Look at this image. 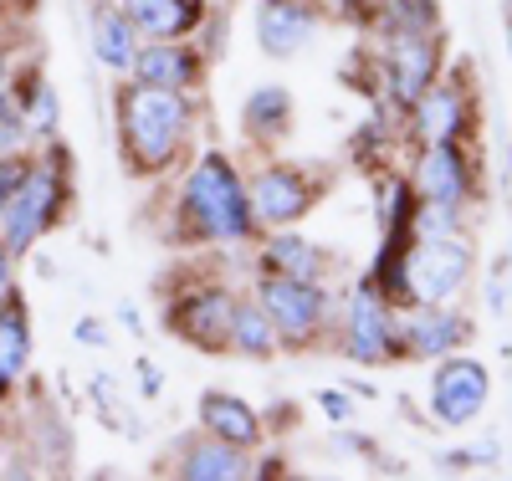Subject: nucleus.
I'll use <instances>...</instances> for the list:
<instances>
[{
    "label": "nucleus",
    "instance_id": "18",
    "mask_svg": "<svg viewBox=\"0 0 512 481\" xmlns=\"http://www.w3.org/2000/svg\"><path fill=\"white\" fill-rule=\"evenodd\" d=\"M185 481H246L256 476V466L246 461L241 446L231 441H216V435H205V441H190L180 451V466H175Z\"/></svg>",
    "mask_w": 512,
    "mask_h": 481
},
{
    "label": "nucleus",
    "instance_id": "15",
    "mask_svg": "<svg viewBox=\"0 0 512 481\" xmlns=\"http://www.w3.org/2000/svg\"><path fill=\"white\" fill-rule=\"evenodd\" d=\"M200 425H205V435L231 441L241 451H251L256 441H262V415H256L246 400L226 395V389H205L200 395Z\"/></svg>",
    "mask_w": 512,
    "mask_h": 481
},
{
    "label": "nucleus",
    "instance_id": "19",
    "mask_svg": "<svg viewBox=\"0 0 512 481\" xmlns=\"http://www.w3.org/2000/svg\"><path fill=\"white\" fill-rule=\"evenodd\" d=\"M93 57H98L108 72H134L139 31L128 26V16H123L118 6H98V11H93Z\"/></svg>",
    "mask_w": 512,
    "mask_h": 481
},
{
    "label": "nucleus",
    "instance_id": "11",
    "mask_svg": "<svg viewBox=\"0 0 512 481\" xmlns=\"http://www.w3.org/2000/svg\"><path fill=\"white\" fill-rule=\"evenodd\" d=\"M441 72V47H436V31H400V36H384V82H390L395 103H415L425 87L436 82Z\"/></svg>",
    "mask_w": 512,
    "mask_h": 481
},
{
    "label": "nucleus",
    "instance_id": "21",
    "mask_svg": "<svg viewBox=\"0 0 512 481\" xmlns=\"http://www.w3.org/2000/svg\"><path fill=\"white\" fill-rule=\"evenodd\" d=\"M26 364H31V318L11 297V302H0V395L26 374Z\"/></svg>",
    "mask_w": 512,
    "mask_h": 481
},
{
    "label": "nucleus",
    "instance_id": "33",
    "mask_svg": "<svg viewBox=\"0 0 512 481\" xmlns=\"http://www.w3.org/2000/svg\"><path fill=\"white\" fill-rule=\"evenodd\" d=\"M118 323H123L128 333H144V318H139V308H134V302H118Z\"/></svg>",
    "mask_w": 512,
    "mask_h": 481
},
{
    "label": "nucleus",
    "instance_id": "13",
    "mask_svg": "<svg viewBox=\"0 0 512 481\" xmlns=\"http://www.w3.org/2000/svg\"><path fill=\"white\" fill-rule=\"evenodd\" d=\"M410 190H415L425 205H451V210L466 205V195H472V169H466L456 139H446V144H420Z\"/></svg>",
    "mask_w": 512,
    "mask_h": 481
},
{
    "label": "nucleus",
    "instance_id": "17",
    "mask_svg": "<svg viewBox=\"0 0 512 481\" xmlns=\"http://www.w3.org/2000/svg\"><path fill=\"white\" fill-rule=\"evenodd\" d=\"M200 77V57L185 47V41H144L139 57H134V82L149 87H195Z\"/></svg>",
    "mask_w": 512,
    "mask_h": 481
},
{
    "label": "nucleus",
    "instance_id": "29",
    "mask_svg": "<svg viewBox=\"0 0 512 481\" xmlns=\"http://www.w3.org/2000/svg\"><path fill=\"white\" fill-rule=\"evenodd\" d=\"M487 302H492V313H507V261H497V267H492V282H487Z\"/></svg>",
    "mask_w": 512,
    "mask_h": 481
},
{
    "label": "nucleus",
    "instance_id": "12",
    "mask_svg": "<svg viewBox=\"0 0 512 481\" xmlns=\"http://www.w3.org/2000/svg\"><path fill=\"white\" fill-rule=\"evenodd\" d=\"M231 313H236V297L226 287H200V292H185L175 308H169V328H175L185 343L205 348V354H221L231 348Z\"/></svg>",
    "mask_w": 512,
    "mask_h": 481
},
{
    "label": "nucleus",
    "instance_id": "23",
    "mask_svg": "<svg viewBox=\"0 0 512 481\" xmlns=\"http://www.w3.org/2000/svg\"><path fill=\"white\" fill-rule=\"evenodd\" d=\"M236 354H246V359H272L277 354V328H272V318L262 313V302H236V313H231V338H226Z\"/></svg>",
    "mask_w": 512,
    "mask_h": 481
},
{
    "label": "nucleus",
    "instance_id": "1",
    "mask_svg": "<svg viewBox=\"0 0 512 481\" xmlns=\"http://www.w3.org/2000/svg\"><path fill=\"white\" fill-rule=\"evenodd\" d=\"M180 226L195 241H210V246H241L256 231V215H251V200H246V180L236 174V164L226 154L210 149L185 174Z\"/></svg>",
    "mask_w": 512,
    "mask_h": 481
},
{
    "label": "nucleus",
    "instance_id": "6",
    "mask_svg": "<svg viewBox=\"0 0 512 481\" xmlns=\"http://www.w3.org/2000/svg\"><path fill=\"white\" fill-rule=\"evenodd\" d=\"M323 26H328L323 0H256V16H251L256 47L272 62H292L297 52H308L323 36Z\"/></svg>",
    "mask_w": 512,
    "mask_h": 481
},
{
    "label": "nucleus",
    "instance_id": "34",
    "mask_svg": "<svg viewBox=\"0 0 512 481\" xmlns=\"http://www.w3.org/2000/svg\"><path fill=\"white\" fill-rule=\"evenodd\" d=\"M502 190H507V200H512V149H502Z\"/></svg>",
    "mask_w": 512,
    "mask_h": 481
},
{
    "label": "nucleus",
    "instance_id": "10",
    "mask_svg": "<svg viewBox=\"0 0 512 481\" xmlns=\"http://www.w3.org/2000/svg\"><path fill=\"white\" fill-rule=\"evenodd\" d=\"M246 200H251L256 226H267V231H287V226H297V221H303V215L313 210L318 190L308 185V174H303V169L267 164V169L246 185Z\"/></svg>",
    "mask_w": 512,
    "mask_h": 481
},
{
    "label": "nucleus",
    "instance_id": "30",
    "mask_svg": "<svg viewBox=\"0 0 512 481\" xmlns=\"http://www.w3.org/2000/svg\"><path fill=\"white\" fill-rule=\"evenodd\" d=\"M159 389H164V374L154 359H139V395L144 400H159Z\"/></svg>",
    "mask_w": 512,
    "mask_h": 481
},
{
    "label": "nucleus",
    "instance_id": "20",
    "mask_svg": "<svg viewBox=\"0 0 512 481\" xmlns=\"http://www.w3.org/2000/svg\"><path fill=\"white\" fill-rule=\"evenodd\" d=\"M262 277H303V282H323V251L303 236L277 231L267 246H262Z\"/></svg>",
    "mask_w": 512,
    "mask_h": 481
},
{
    "label": "nucleus",
    "instance_id": "7",
    "mask_svg": "<svg viewBox=\"0 0 512 481\" xmlns=\"http://www.w3.org/2000/svg\"><path fill=\"white\" fill-rule=\"evenodd\" d=\"M256 302H262V313L272 318L277 338H287L292 348H303L328 318L323 282H303V277H262Z\"/></svg>",
    "mask_w": 512,
    "mask_h": 481
},
{
    "label": "nucleus",
    "instance_id": "28",
    "mask_svg": "<svg viewBox=\"0 0 512 481\" xmlns=\"http://www.w3.org/2000/svg\"><path fill=\"white\" fill-rule=\"evenodd\" d=\"M318 405H323V415H328L333 425H349V420H354V400H349V395H338V389H323Z\"/></svg>",
    "mask_w": 512,
    "mask_h": 481
},
{
    "label": "nucleus",
    "instance_id": "37",
    "mask_svg": "<svg viewBox=\"0 0 512 481\" xmlns=\"http://www.w3.org/2000/svg\"><path fill=\"white\" fill-rule=\"evenodd\" d=\"M507 6H512V0H507Z\"/></svg>",
    "mask_w": 512,
    "mask_h": 481
},
{
    "label": "nucleus",
    "instance_id": "2",
    "mask_svg": "<svg viewBox=\"0 0 512 481\" xmlns=\"http://www.w3.org/2000/svg\"><path fill=\"white\" fill-rule=\"evenodd\" d=\"M118 134L123 154L139 174H159L175 164L185 134H190V103L180 87H149L134 82L118 93Z\"/></svg>",
    "mask_w": 512,
    "mask_h": 481
},
{
    "label": "nucleus",
    "instance_id": "16",
    "mask_svg": "<svg viewBox=\"0 0 512 481\" xmlns=\"http://www.w3.org/2000/svg\"><path fill=\"white\" fill-rule=\"evenodd\" d=\"M118 11L144 41H180L200 21V0H118Z\"/></svg>",
    "mask_w": 512,
    "mask_h": 481
},
{
    "label": "nucleus",
    "instance_id": "26",
    "mask_svg": "<svg viewBox=\"0 0 512 481\" xmlns=\"http://www.w3.org/2000/svg\"><path fill=\"white\" fill-rule=\"evenodd\" d=\"M497 456H502V446H497V441H482V446H472V451L441 456V466H446V471H472V466H492Z\"/></svg>",
    "mask_w": 512,
    "mask_h": 481
},
{
    "label": "nucleus",
    "instance_id": "14",
    "mask_svg": "<svg viewBox=\"0 0 512 481\" xmlns=\"http://www.w3.org/2000/svg\"><path fill=\"white\" fill-rule=\"evenodd\" d=\"M466 98H461V87H441L431 82L425 93L410 103V123H415V139L420 144H446V139H461L466 134Z\"/></svg>",
    "mask_w": 512,
    "mask_h": 481
},
{
    "label": "nucleus",
    "instance_id": "32",
    "mask_svg": "<svg viewBox=\"0 0 512 481\" xmlns=\"http://www.w3.org/2000/svg\"><path fill=\"white\" fill-rule=\"evenodd\" d=\"M16 297V272H11V246L0 241V302Z\"/></svg>",
    "mask_w": 512,
    "mask_h": 481
},
{
    "label": "nucleus",
    "instance_id": "36",
    "mask_svg": "<svg viewBox=\"0 0 512 481\" xmlns=\"http://www.w3.org/2000/svg\"><path fill=\"white\" fill-rule=\"evenodd\" d=\"M0 93H6V82H0Z\"/></svg>",
    "mask_w": 512,
    "mask_h": 481
},
{
    "label": "nucleus",
    "instance_id": "8",
    "mask_svg": "<svg viewBox=\"0 0 512 481\" xmlns=\"http://www.w3.org/2000/svg\"><path fill=\"white\" fill-rule=\"evenodd\" d=\"M344 354L354 364H384L400 354L395 343V302L374 287V277H364L349 297V318H344Z\"/></svg>",
    "mask_w": 512,
    "mask_h": 481
},
{
    "label": "nucleus",
    "instance_id": "5",
    "mask_svg": "<svg viewBox=\"0 0 512 481\" xmlns=\"http://www.w3.org/2000/svg\"><path fill=\"white\" fill-rule=\"evenodd\" d=\"M431 415H436V425L441 430H466L482 410H487V400H492V374H487V364L482 359H472V354H446V359H436V374H431Z\"/></svg>",
    "mask_w": 512,
    "mask_h": 481
},
{
    "label": "nucleus",
    "instance_id": "25",
    "mask_svg": "<svg viewBox=\"0 0 512 481\" xmlns=\"http://www.w3.org/2000/svg\"><path fill=\"white\" fill-rule=\"evenodd\" d=\"M31 134L26 128V113H21V103L11 98V93H0V154H11V149H21V139Z\"/></svg>",
    "mask_w": 512,
    "mask_h": 481
},
{
    "label": "nucleus",
    "instance_id": "9",
    "mask_svg": "<svg viewBox=\"0 0 512 481\" xmlns=\"http://www.w3.org/2000/svg\"><path fill=\"white\" fill-rule=\"evenodd\" d=\"M472 338V318L451 302H410L395 323V343H405L410 359H446Z\"/></svg>",
    "mask_w": 512,
    "mask_h": 481
},
{
    "label": "nucleus",
    "instance_id": "31",
    "mask_svg": "<svg viewBox=\"0 0 512 481\" xmlns=\"http://www.w3.org/2000/svg\"><path fill=\"white\" fill-rule=\"evenodd\" d=\"M72 333H77V343H82V348H103V343H108V328H103L98 318H82Z\"/></svg>",
    "mask_w": 512,
    "mask_h": 481
},
{
    "label": "nucleus",
    "instance_id": "3",
    "mask_svg": "<svg viewBox=\"0 0 512 481\" xmlns=\"http://www.w3.org/2000/svg\"><path fill=\"white\" fill-rule=\"evenodd\" d=\"M472 282V246L461 236H415L400 251V292L410 302H446Z\"/></svg>",
    "mask_w": 512,
    "mask_h": 481
},
{
    "label": "nucleus",
    "instance_id": "35",
    "mask_svg": "<svg viewBox=\"0 0 512 481\" xmlns=\"http://www.w3.org/2000/svg\"><path fill=\"white\" fill-rule=\"evenodd\" d=\"M507 52H512V16H507Z\"/></svg>",
    "mask_w": 512,
    "mask_h": 481
},
{
    "label": "nucleus",
    "instance_id": "4",
    "mask_svg": "<svg viewBox=\"0 0 512 481\" xmlns=\"http://www.w3.org/2000/svg\"><path fill=\"white\" fill-rule=\"evenodd\" d=\"M62 210V169H57V149L26 169V180L0 200V241L11 246V256L31 251L41 236L52 231Z\"/></svg>",
    "mask_w": 512,
    "mask_h": 481
},
{
    "label": "nucleus",
    "instance_id": "22",
    "mask_svg": "<svg viewBox=\"0 0 512 481\" xmlns=\"http://www.w3.org/2000/svg\"><path fill=\"white\" fill-rule=\"evenodd\" d=\"M241 128L262 144L282 139L292 128V93L287 87H256V93L246 98V108H241Z\"/></svg>",
    "mask_w": 512,
    "mask_h": 481
},
{
    "label": "nucleus",
    "instance_id": "27",
    "mask_svg": "<svg viewBox=\"0 0 512 481\" xmlns=\"http://www.w3.org/2000/svg\"><path fill=\"white\" fill-rule=\"evenodd\" d=\"M26 169H31V159H21V154H0V200H6V195L26 180Z\"/></svg>",
    "mask_w": 512,
    "mask_h": 481
},
{
    "label": "nucleus",
    "instance_id": "24",
    "mask_svg": "<svg viewBox=\"0 0 512 481\" xmlns=\"http://www.w3.org/2000/svg\"><path fill=\"white\" fill-rule=\"evenodd\" d=\"M410 215H415V190L405 180H390L379 190V221L390 236H405L410 231Z\"/></svg>",
    "mask_w": 512,
    "mask_h": 481
}]
</instances>
